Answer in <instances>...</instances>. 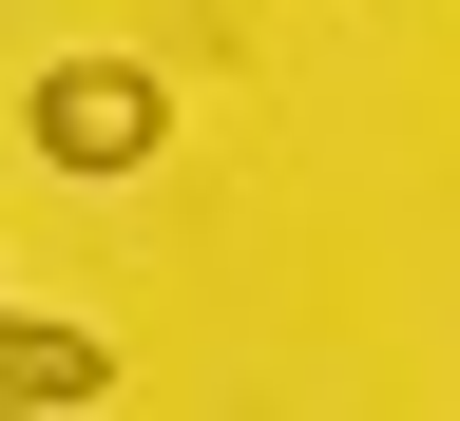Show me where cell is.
I'll list each match as a JSON object with an SVG mask.
<instances>
[{
  "mask_svg": "<svg viewBox=\"0 0 460 421\" xmlns=\"http://www.w3.org/2000/svg\"><path fill=\"white\" fill-rule=\"evenodd\" d=\"M0 402H20V421H77V402H115V345H96V326H20V307H0Z\"/></svg>",
  "mask_w": 460,
  "mask_h": 421,
  "instance_id": "2",
  "label": "cell"
},
{
  "mask_svg": "<svg viewBox=\"0 0 460 421\" xmlns=\"http://www.w3.org/2000/svg\"><path fill=\"white\" fill-rule=\"evenodd\" d=\"M20 135H39V172H154V135H172V77L154 57H58V77L20 96Z\"/></svg>",
  "mask_w": 460,
  "mask_h": 421,
  "instance_id": "1",
  "label": "cell"
}]
</instances>
